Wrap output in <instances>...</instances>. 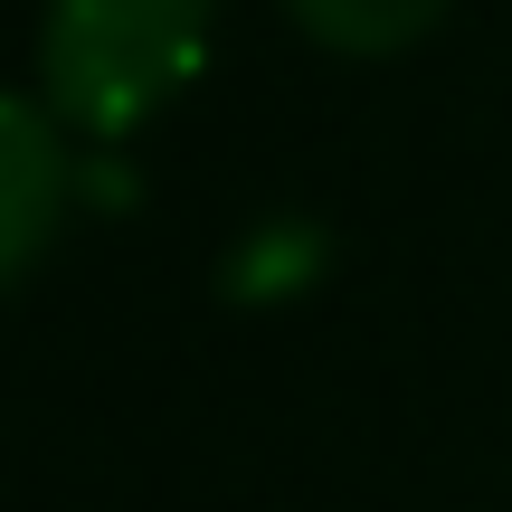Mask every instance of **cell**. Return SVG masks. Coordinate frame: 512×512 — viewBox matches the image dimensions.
<instances>
[{
    "instance_id": "obj_1",
    "label": "cell",
    "mask_w": 512,
    "mask_h": 512,
    "mask_svg": "<svg viewBox=\"0 0 512 512\" xmlns=\"http://www.w3.org/2000/svg\"><path fill=\"white\" fill-rule=\"evenodd\" d=\"M219 0H48L38 19V105L67 133H133L200 76Z\"/></svg>"
},
{
    "instance_id": "obj_2",
    "label": "cell",
    "mask_w": 512,
    "mask_h": 512,
    "mask_svg": "<svg viewBox=\"0 0 512 512\" xmlns=\"http://www.w3.org/2000/svg\"><path fill=\"white\" fill-rule=\"evenodd\" d=\"M67 190H76V162H67V124L48 105H19L0 95V285L38 266L57 247V219H67Z\"/></svg>"
},
{
    "instance_id": "obj_3",
    "label": "cell",
    "mask_w": 512,
    "mask_h": 512,
    "mask_svg": "<svg viewBox=\"0 0 512 512\" xmlns=\"http://www.w3.org/2000/svg\"><path fill=\"white\" fill-rule=\"evenodd\" d=\"M285 19L332 57H399L446 19V0H285Z\"/></svg>"
},
{
    "instance_id": "obj_4",
    "label": "cell",
    "mask_w": 512,
    "mask_h": 512,
    "mask_svg": "<svg viewBox=\"0 0 512 512\" xmlns=\"http://www.w3.org/2000/svg\"><path fill=\"white\" fill-rule=\"evenodd\" d=\"M313 266H323V228H256V247H238V275H228V285L275 294V285H294V275H313Z\"/></svg>"
}]
</instances>
